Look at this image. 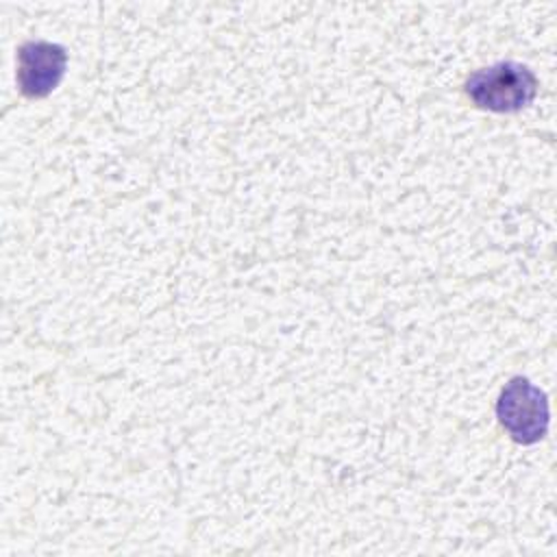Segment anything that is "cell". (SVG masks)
<instances>
[{
  "label": "cell",
  "mask_w": 557,
  "mask_h": 557,
  "mask_svg": "<svg viewBox=\"0 0 557 557\" xmlns=\"http://www.w3.org/2000/svg\"><path fill=\"white\" fill-rule=\"evenodd\" d=\"M466 94L479 109L516 113L533 102L537 76L518 61H498L472 72L466 78Z\"/></svg>",
  "instance_id": "1"
},
{
  "label": "cell",
  "mask_w": 557,
  "mask_h": 557,
  "mask_svg": "<svg viewBox=\"0 0 557 557\" xmlns=\"http://www.w3.org/2000/svg\"><path fill=\"white\" fill-rule=\"evenodd\" d=\"M496 416L509 437L518 444H535L548 429L546 394L524 376H513L498 396Z\"/></svg>",
  "instance_id": "2"
},
{
  "label": "cell",
  "mask_w": 557,
  "mask_h": 557,
  "mask_svg": "<svg viewBox=\"0 0 557 557\" xmlns=\"http://www.w3.org/2000/svg\"><path fill=\"white\" fill-rule=\"evenodd\" d=\"M67 65L63 46L30 39L17 50V87L26 98H46L61 83Z\"/></svg>",
  "instance_id": "3"
}]
</instances>
